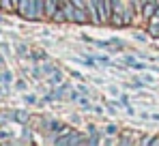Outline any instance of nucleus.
Masks as SVG:
<instances>
[{"instance_id":"nucleus-1","label":"nucleus","mask_w":159,"mask_h":146,"mask_svg":"<svg viewBox=\"0 0 159 146\" xmlns=\"http://www.w3.org/2000/svg\"><path fill=\"white\" fill-rule=\"evenodd\" d=\"M110 2H112V0H97V11H99L101 22L112 20V9H110Z\"/></svg>"},{"instance_id":"nucleus-8","label":"nucleus","mask_w":159,"mask_h":146,"mask_svg":"<svg viewBox=\"0 0 159 146\" xmlns=\"http://www.w3.org/2000/svg\"><path fill=\"white\" fill-rule=\"evenodd\" d=\"M15 116H17V121L26 122V112H17V114H15Z\"/></svg>"},{"instance_id":"nucleus-4","label":"nucleus","mask_w":159,"mask_h":146,"mask_svg":"<svg viewBox=\"0 0 159 146\" xmlns=\"http://www.w3.org/2000/svg\"><path fill=\"white\" fill-rule=\"evenodd\" d=\"M155 11H157V9H155L153 2H144V4H142V13H144V17H153Z\"/></svg>"},{"instance_id":"nucleus-6","label":"nucleus","mask_w":159,"mask_h":146,"mask_svg":"<svg viewBox=\"0 0 159 146\" xmlns=\"http://www.w3.org/2000/svg\"><path fill=\"white\" fill-rule=\"evenodd\" d=\"M116 131H118V129H116V125H107V127H106V133H110V135H114Z\"/></svg>"},{"instance_id":"nucleus-3","label":"nucleus","mask_w":159,"mask_h":146,"mask_svg":"<svg viewBox=\"0 0 159 146\" xmlns=\"http://www.w3.org/2000/svg\"><path fill=\"white\" fill-rule=\"evenodd\" d=\"M56 11H58V0H45V15H50V17H54L56 15Z\"/></svg>"},{"instance_id":"nucleus-5","label":"nucleus","mask_w":159,"mask_h":146,"mask_svg":"<svg viewBox=\"0 0 159 146\" xmlns=\"http://www.w3.org/2000/svg\"><path fill=\"white\" fill-rule=\"evenodd\" d=\"M54 82H56V84H60V82H62V73L60 71H54L52 73V84Z\"/></svg>"},{"instance_id":"nucleus-7","label":"nucleus","mask_w":159,"mask_h":146,"mask_svg":"<svg viewBox=\"0 0 159 146\" xmlns=\"http://www.w3.org/2000/svg\"><path fill=\"white\" fill-rule=\"evenodd\" d=\"M71 2H73L75 7H80V9H86V2H84V0H71Z\"/></svg>"},{"instance_id":"nucleus-9","label":"nucleus","mask_w":159,"mask_h":146,"mask_svg":"<svg viewBox=\"0 0 159 146\" xmlns=\"http://www.w3.org/2000/svg\"><path fill=\"white\" fill-rule=\"evenodd\" d=\"M153 118H155V121H159V114H155V116H153Z\"/></svg>"},{"instance_id":"nucleus-2","label":"nucleus","mask_w":159,"mask_h":146,"mask_svg":"<svg viewBox=\"0 0 159 146\" xmlns=\"http://www.w3.org/2000/svg\"><path fill=\"white\" fill-rule=\"evenodd\" d=\"M78 135H80V133L71 131V133H67V138H58V140H56V144H78V142H82Z\"/></svg>"}]
</instances>
